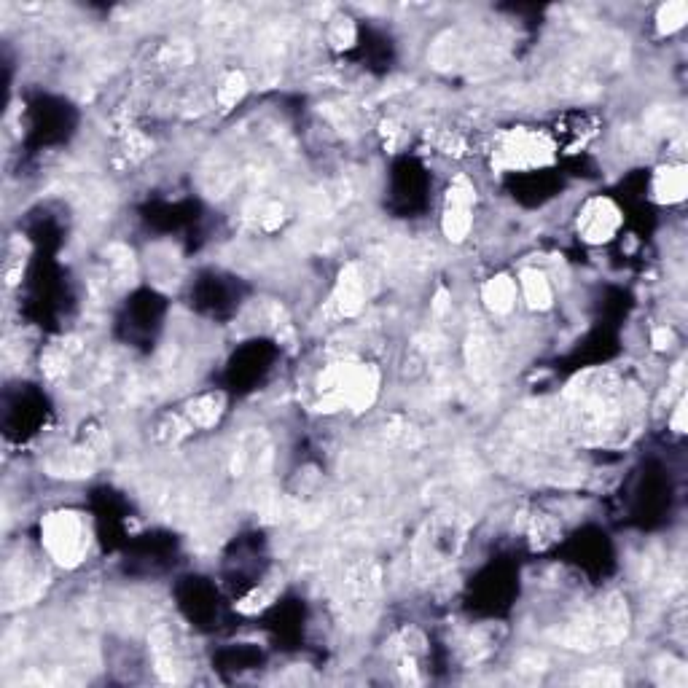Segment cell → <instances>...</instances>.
<instances>
[{
  "label": "cell",
  "mask_w": 688,
  "mask_h": 688,
  "mask_svg": "<svg viewBox=\"0 0 688 688\" xmlns=\"http://www.w3.org/2000/svg\"><path fill=\"white\" fill-rule=\"evenodd\" d=\"M320 409L323 412H363L377 401L379 371L371 363H331L318 379Z\"/></svg>",
  "instance_id": "obj_1"
},
{
  "label": "cell",
  "mask_w": 688,
  "mask_h": 688,
  "mask_svg": "<svg viewBox=\"0 0 688 688\" xmlns=\"http://www.w3.org/2000/svg\"><path fill=\"white\" fill-rule=\"evenodd\" d=\"M465 546V525L455 514H436L420 527L412 543V562L420 576H439Z\"/></svg>",
  "instance_id": "obj_2"
},
{
  "label": "cell",
  "mask_w": 688,
  "mask_h": 688,
  "mask_svg": "<svg viewBox=\"0 0 688 688\" xmlns=\"http://www.w3.org/2000/svg\"><path fill=\"white\" fill-rule=\"evenodd\" d=\"M89 543H92V533L81 511L57 508L41 519V546L46 557L57 562L60 568H78L86 559Z\"/></svg>",
  "instance_id": "obj_3"
},
{
  "label": "cell",
  "mask_w": 688,
  "mask_h": 688,
  "mask_svg": "<svg viewBox=\"0 0 688 688\" xmlns=\"http://www.w3.org/2000/svg\"><path fill=\"white\" fill-rule=\"evenodd\" d=\"M554 154L551 143L538 129H511L498 146V162L508 170H530L541 167Z\"/></svg>",
  "instance_id": "obj_4"
},
{
  "label": "cell",
  "mask_w": 688,
  "mask_h": 688,
  "mask_svg": "<svg viewBox=\"0 0 688 688\" xmlns=\"http://www.w3.org/2000/svg\"><path fill=\"white\" fill-rule=\"evenodd\" d=\"M473 205H476V189L468 178H455L449 183L444 210H441V232L449 242H463L473 229Z\"/></svg>",
  "instance_id": "obj_5"
},
{
  "label": "cell",
  "mask_w": 688,
  "mask_h": 688,
  "mask_svg": "<svg viewBox=\"0 0 688 688\" xmlns=\"http://www.w3.org/2000/svg\"><path fill=\"white\" fill-rule=\"evenodd\" d=\"M621 229V210L608 197H592L578 213V234L589 245L611 242Z\"/></svg>",
  "instance_id": "obj_6"
},
{
  "label": "cell",
  "mask_w": 688,
  "mask_h": 688,
  "mask_svg": "<svg viewBox=\"0 0 688 688\" xmlns=\"http://www.w3.org/2000/svg\"><path fill=\"white\" fill-rule=\"evenodd\" d=\"M366 296H369V291H366V277H363L361 267L358 264L344 267L334 291L336 312L342 318H355L366 307Z\"/></svg>",
  "instance_id": "obj_7"
},
{
  "label": "cell",
  "mask_w": 688,
  "mask_h": 688,
  "mask_svg": "<svg viewBox=\"0 0 688 688\" xmlns=\"http://www.w3.org/2000/svg\"><path fill=\"white\" fill-rule=\"evenodd\" d=\"M651 191H654L656 202H662V205L683 202L688 194L686 167L683 164H664V167H659L654 175V183H651Z\"/></svg>",
  "instance_id": "obj_8"
},
{
  "label": "cell",
  "mask_w": 688,
  "mask_h": 688,
  "mask_svg": "<svg viewBox=\"0 0 688 688\" xmlns=\"http://www.w3.org/2000/svg\"><path fill=\"white\" fill-rule=\"evenodd\" d=\"M482 301H484V307H487L492 315H511V312L516 310V301H519V285H516V277H511V275L490 277V280L482 285Z\"/></svg>",
  "instance_id": "obj_9"
},
{
  "label": "cell",
  "mask_w": 688,
  "mask_h": 688,
  "mask_svg": "<svg viewBox=\"0 0 688 688\" xmlns=\"http://www.w3.org/2000/svg\"><path fill=\"white\" fill-rule=\"evenodd\" d=\"M516 285H519V299L525 301L530 310H551V304H554V291H551L549 277L543 275L541 269H522L519 277H516Z\"/></svg>",
  "instance_id": "obj_10"
},
{
  "label": "cell",
  "mask_w": 688,
  "mask_h": 688,
  "mask_svg": "<svg viewBox=\"0 0 688 688\" xmlns=\"http://www.w3.org/2000/svg\"><path fill=\"white\" fill-rule=\"evenodd\" d=\"M221 412H224V398L218 396V393H205V396L194 398L189 404V420L191 425H197V428H213L215 422H218V417H221Z\"/></svg>",
  "instance_id": "obj_11"
},
{
  "label": "cell",
  "mask_w": 688,
  "mask_h": 688,
  "mask_svg": "<svg viewBox=\"0 0 688 688\" xmlns=\"http://www.w3.org/2000/svg\"><path fill=\"white\" fill-rule=\"evenodd\" d=\"M688 22V3L683 0H672V3H664L659 14H656V30L662 35H675L678 30H683Z\"/></svg>",
  "instance_id": "obj_12"
},
{
  "label": "cell",
  "mask_w": 688,
  "mask_h": 688,
  "mask_svg": "<svg viewBox=\"0 0 688 688\" xmlns=\"http://www.w3.org/2000/svg\"><path fill=\"white\" fill-rule=\"evenodd\" d=\"M245 92H248V81H245V76L242 73H237V70H232V73H226V78L221 81V86H218V105L224 108V111H229V108H234V105L240 103L242 97H245Z\"/></svg>",
  "instance_id": "obj_13"
},
{
  "label": "cell",
  "mask_w": 688,
  "mask_h": 688,
  "mask_svg": "<svg viewBox=\"0 0 688 688\" xmlns=\"http://www.w3.org/2000/svg\"><path fill=\"white\" fill-rule=\"evenodd\" d=\"M355 38V27L350 19H334L331 25V33H328V41L334 43L336 49H347Z\"/></svg>",
  "instance_id": "obj_14"
},
{
  "label": "cell",
  "mask_w": 688,
  "mask_h": 688,
  "mask_svg": "<svg viewBox=\"0 0 688 688\" xmlns=\"http://www.w3.org/2000/svg\"><path fill=\"white\" fill-rule=\"evenodd\" d=\"M651 342H654L656 350H670L672 342H675V334H672L667 326H662V328H656L654 334H651Z\"/></svg>",
  "instance_id": "obj_15"
},
{
  "label": "cell",
  "mask_w": 688,
  "mask_h": 688,
  "mask_svg": "<svg viewBox=\"0 0 688 688\" xmlns=\"http://www.w3.org/2000/svg\"><path fill=\"white\" fill-rule=\"evenodd\" d=\"M672 430H675V433H686V404H683V401L675 406V414H672Z\"/></svg>",
  "instance_id": "obj_16"
}]
</instances>
